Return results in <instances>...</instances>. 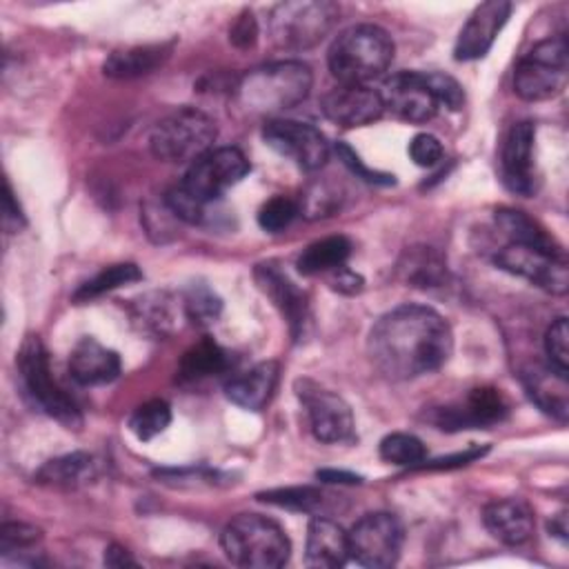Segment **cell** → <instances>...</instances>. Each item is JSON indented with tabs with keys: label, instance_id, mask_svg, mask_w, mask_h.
<instances>
[{
	"label": "cell",
	"instance_id": "obj_41",
	"mask_svg": "<svg viewBox=\"0 0 569 569\" xmlns=\"http://www.w3.org/2000/svg\"><path fill=\"white\" fill-rule=\"evenodd\" d=\"M336 153H338V160L360 180L365 182H371V184H393V176L391 173H385V171H376V169H369L360 156L347 144V142H338L336 144Z\"/></svg>",
	"mask_w": 569,
	"mask_h": 569
},
{
	"label": "cell",
	"instance_id": "obj_30",
	"mask_svg": "<svg viewBox=\"0 0 569 569\" xmlns=\"http://www.w3.org/2000/svg\"><path fill=\"white\" fill-rule=\"evenodd\" d=\"M176 300L167 291H151L140 296L133 305V320L142 331L164 338L176 329Z\"/></svg>",
	"mask_w": 569,
	"mask_h": 569
},
{
	"label": "cell",
	"instance_id": "obj_22",
	"mask_svg": "<svg viewBox=\"0 0 569 569\" xmlns=\"http://www.w3.org/2000/svg\"><path fill=\"white\" fill-rule=\"evenodd\" d=\"M278 376H280V367L273 360H264L253 365L251 369L231 376L224 382V396L247 409V411H260L264 409V405L271 400L276 385H278Z\"/></svg>",
	"mask_w": 569,
	"mask_h": 569
},
{
	"label": "cell",
	"instance_id": "obj_4",
	"mask_svg": "<svg viewBox=\"0 0 569 569\" xmlns=\"http://www.w3.org/2000/svg\"><path fill=\"white\" fill-rule=\"evenodd\" d=\"M220 547L229 562L244 569H278L291 553L284 529L260 513L231 518L220 533Z\"/></svg>",
	"mask_w": 569,
	"mask_h": 569
},
{
	"label": "cell",
	"instance_id": "obj_2",
	"mask_svg": "<svg viewBox=\"0 0 569 569\" xmlns=\"http://www.w3.org/2000/svg\"><path fill=\"white\" fill-rule=\"evenodd\" d=\"M311 84L313 73L309 64L276 60L240 76L233 84V98L249 116H276L307 100Z\"/></svg>",
	"mask_w": 569,
	"mask_h": 569
},
{
	"label": "cell",
	"instance_id": "obj_40",
	"mask_svg": "<svg viewBox=\"0 0 569 569\" xmlns=\"http://www.w3.org/2000/svg\"><path fill=\"white\" fill-rule=\"evenodd\" d=\"M422 78H425L427 87L431 89V93L436 96L438 104H445L451 111H456L465 104V91L456 78L440 73V71H427V73L422 71Z\"/></svg>",
	"mask_w": 569,
	"mask_h": 569
},
{
	"label": "cell",
	"instance_id": "obj_43",
	"mask_svg": "<svg viewBox=\"0 0 569 569\" xmlns=\"http://www.w3.org/2000/svg\"><path fill=\"white\" fill-rule=\"evenodd\" d=\"M409 156L418 167H433L442 160V144L431 133H416L409 142Z\"/></svg>",
	"mask_w": 569,
	"mask_h": 569
},
{
	"label": "cell",
	"instance_id": "obj_39",
	"mask_svg": "<svg viewBox=\"0 0 569 569\" xmlns=\"http://www.w3.org/2000/svg\"><path fill=\"white\" fill-rule=\"evenodd\" d=\"M42 531L29 522H4L0 527V551L4 556L22 549H31L40 542Z\"/></svg>",
	"mask_w": 569,
	"mask_h": 569
},
{
	"label": "cell",
	"instance_id": "obj_31",
	"mask_svg": "<svg viewBox=\"0 0 569 569\" xmlns=\"http://www.w3.org/2000/svg\"><path fill=\"white\" fill-rule=\"evenodd\" d=\"M405 282L429 289L440 287L447 278V264L445 260L431 249V247H413L405 253V258L398 264Z\"/></svg>",
	"mask_w": 569,
	"mask_h": 569
},
{
	"label": "cell",
	"instance_id": "obj_33",
	"mask_svg": "<svg viewBox=\"0 0 569 569\" xmlns=\"http://www.w3.org/2000/svg\"><path fill=\"white\" fill-rule=\"evenodd\" d=\"M260 502L289 509V511H302V513H313L322 507L325 493L318 487L311 485H298V487H278V489H267L256 493Z\"/></svg>",
	"mask_w": 569,
	"mask_h": 569
},
{
	"label": "cell",
	"instance_id": "obj_12",
	"mask_svg": "<svg viewBox=\"0 0 569 569\" xmlns=\"http://www.w3.org/2000/svg\"><path fill=\"white\" fill-rule=\"evenodd\" d=\"M509 413V402L493 387H476L462 400L429 407L425 418L436 425L440 431H460V429H485L496 422H502Z\"/></svg>",
	"mask_w": 569,
	"mask_h": 569
},
{
	"label": "cell",
	"instance_id": "obj_27",
	"mask_svg": "<svg viewBox=\"0 0 569 569\" xmlns=\"http://www.w3.org/2000/svg\"><path fill=\"white\" fill-rule=\"evenodd\" d=\"M96 476H98L96 458L84 451H73L44 462L36 473V482L47 487L76 489V487L89 485L91 480H96Z\"/></svg>",
	"mask_w": 569,
	"mask_h": 569
},
{
	"label": "cell",
	"instance_id": "obj_17",
	"mask_svg": "<svg viewBox=\"0 0 569 569\" xmlns=\"http://www.w3.org/2000/svg\"><path fill=\"white\" fill-rule=\"evenodd\" d=\"M320 109L338 127L353 129L378 120L385 113L380 91L367 84H340L322 96Z\"/></svg>",
	"mask_w": 569,
	"mask_h": 569
},
{
	"label": "cell",
	"instance_id": "obj_21",
	"mask_svg": "<svg viewBox=\"0 0 569 569\" xmlns=\"http://www.w3.org/2000/svg\"><path fill=\"white\" fill-rule=\"evenodd\" d=\"M69 373L78 385H107L120 376V356L96 338H82L69 356Z\"/></svg>",
	"mask_w": 569,
	"mask_h": 569
},
{
	"label": "cell",
	"instance_id": "obj_16",
	"mask_svg": "<svg viewBox=\"0 0 569 569\" xmlns=\"http://www.w3.org/2000/svg\"><path fill=\"white\" fill-rule=\"evenodd\" d=\"M509 13H511V2L507 0H487L478 4L458 33L453 58L458 62L485 58L491 44L496 42L498 33L502 31L505 22L509 20Z\"/></svg>",
	"mask_w": 569,
	"mask_h": 569
},
{
	"label": "cell",
	"instance_id": "obj_19",
	"mask_svg": "<svg viewBox=\"0 0 569 569\" xmlns=\"http://www.w3.org/2000/svg\"><path fill=\"white\" fill-rule=\"evenodd\" d=\"M253 278H256L260 291L273 302V307L287 320L293 340H300L305 336V329H307V322H309L307 293L302 289H298L287 278V273H282L273 264H258L253 269Z\"/></svg>",
	"mask_w": 569,
	"mask_h": 569
},
{
	"label": "cell",
	"instance_id": "obj_45",
	"mask_svg": "<svg viewBox=\"0 0 569 569\" xmlns=\"http://www.w3.org/2000/svg\"><path fill=\"white\" fill-rule=\"evenodd\" d=\"M229 40L238 47V49H249L256 44L258 40V22L253 18V13L249 9H244L231 24L229 29Z\"/></svg>",
	"mask_w": 569,
	"mask_h": 569
},
{
	"label": "cell",
	"instance_id": "obj_5",
	"mask_svg": "<svg viewBox=\"0 0 569 569\" xmlns=\"http://www.w3.org/2000/svg\"><path fill=\"white\" fill-rule=\"evenodd\" d=\"M16 367L22 393L33 407H38L42 413H47L67 429L82 427V413L76 400L53 378L47 347L38 336L24 338L16 353Z\"/></svg>",
	"mask_w": 569,
	"mask_h": 569
},
{
	"label": "cell",
	"instance_id": "obj_25",
	"mask_svg": "<svg viewBox=\"0 0 569 569\" xmlns=\"http://www.w3.org/2000/svg\"><path fill=\"white\" fill-rule=\"evenodd\" d=\"M169 56H171V44H138L129 49H118L109 53V58L102 64V71L104 76L118 78V80L140 78L162 67Z\"/></svg>",
	"mask_w": 569,
	"mask_h": 569
},
{
	"label": "cell",
	"instance_id": "obj_26",
	"mask_svg": "<svg viewBox=\"0 0 569 569\" xmlns=\"http://www.w3.org/2000/svg\"><path fill=\"white\" fill-rule=\"evenodd\" d=\"M522 385L529 398L549 416L565 422L567 420V376H560L549 365L531 367L522 373Z\"/></svg>",
	"mask_w": 569,
	"mask_h": 569
},
{
	"label": "cell",
	"instance_id": "obj_37",
	"mask_svg": "<svg viewBox=\"0 0 569 569\" xmlns=\"http://www.w3.org/2000/svg\"><path fill=\"white\" fill-rule=\"evenodd\" d=\"M545 353L553 371H558L560 376L569 373V329L565 316L556 318L549 325L545 333Z\"/></svg>",
	"mask_w": 569,
	"mask_h": 569
},
{
	"label": "cell",
	"instance_id": "obj_13",
	"mask_svg": "<svg viewBox=\"0 0 569 569\" xmlns=\"http://www.w3.org/2000/svg\"><path fill=\"white\" fill-rule=\"evenodd\" d=\"M262 140L282 158L305 171H316L329 160V142L320 129L291 118H271L262 127Z\"/></svg>",
	"mask_w": 569,
	"mask_h": 569
},
{
	"label": "cell",
	"instance_id": "obj_15",
	"mask_svg": "<svg viewBox=\"0 0 569 569\" xmlns=\"http://www.w3.org/2000/svg\"><path fill=\"white\" fill-rule=\"evenodd\" d=\"M380 98L385 109H389L396 118L413 124L431 120L440 107L427 87L422 71H402L391 76L382 84Z\"/></svg>",
	"mask_w": 569,
	"mask_h": 569
},
{
	"label": "cell",
	"instance_id": "obj_9",
	"mask_svg": "<svg viewBox=\"0 0 569 569\" xmlns=\"http://www.w3.org/2000/svg\"><path fill=\"white\" fill-rule=\"evenodd\" d=\"M349 558L367 569H387L398 562L405 529L389 511L365 513L347 533Z\"/></svg>",
	"mask_w": 569,
	"mask_h": 569
},
{
	"label": "cell",
	"instance_id": "obj_23",
	"mask_svg": "<svg viewBox=\"0 0 569 569\" xmlns=\"http://www.w3.org/2000/svg\"><path fill=\"white\" fill-rule=\"evenodd\" d=\"M349 558V540L342 527L329 518H311L307 527L305 565L313 569H338Z\"/></svg>",
	"mask_w": 569,
	"mask_h": 569
},
{
	"label": "cell",
	"instance_id": "obj_32",
	"mask_svg": "<svg viewBox=\"0 0 569 569\" xmlns=\"http://www.w3.org/2000/svg\"><path fill=\"white\" fill-rule=\"evenodd\" d=\"M138 280H142V271L138 269V264H133V262L109 264L76 289L73 302H89L102 293H109L122 284H131Z\"/></svg>",
	"mask_w": 569,
	"mask_h": 569
},
{
	"label": "cell",
	"instance_id": "obj_50",
	"mask_svg": "<svg viewBox=\"0 0 569 569\" xmlns=\"http://www.w3.org/2000/svg\"><path fill=\"white\" fill-rule=\"evenodd\" d=\"M547 529H549V533H551L553 538H558V540L565 545V542H567V531H569V527H567V513H565V511L556 513V516L547 522Z\"/></svg>",
	"mask_w": 569,
	"mask_h": 569
},
{
	"label": "cell",
	"instance_id": "obj_38",
	"mask_svg": "<svg viewBox=\"0 0 569 569\" xmlns=\"http://www.w3.org/2000/svg\"><path fill=\"white\" fill-rule=\"evenodd\" d=\"M300 213V207L291 200V198H284V196H273L269 198L260 211H258V224L269 231V233H280L284 231L293 220L296 216Z\"/></svg>",
	"mask_w": 569,
	"mask_h": 569
},
{
	"label": "cell",
	"instance_id": "obj_20",
	"mask_svg": "<svg viewBox=\"0 0 569 569\" xmlns=\"http://www.w3.org/2000/svg\"><path fill=\"white\" fill-rule=\"evenodd\" d=\"M485 529L502 545L518 547L533 536V511L520 498H500L482 509Z\"/></svg>",
	"mask_w": 569,
	"mask_h": 569
},
{
	"label": "cell",
	"instance_id": "obj_47",
	"mask_svg": "<svg viewBox=\"0 0 569 569\" xmlns=\"http://www.w3.org/2000/svg\"><path fill=\"white\" fill-rule=\"evenodd\" d=\"M4 224L20 229L24 224V216L20 204L13 198V189L9 182H4Z\"/></svg>",
	"mask_w": 569,
	"mask_h": 569
},
{
	"label": "cell",
	"instance_id": "obj_14",
	"mask_svg": "<svg viewBox=\"0 0 569 569\" xmlns=\"http://www.w3.org/2000/svg\"><path fill=\"white\" fill-rule=\"evenodd\" d=\"M493 262L502 271L525 278L547 293L565 296L569 289V267L562 256L522 244H507L493 256Z\"/></svg>",
	"mask_w": 569,
	"mask_h": 569
},
{
	"label": "cell",
	"instance_id": "obj_11",
	"mask_svg": "<svg viewBox=\"0 0 569 569\" xmlns=\"http://www.w3.org/2000/svg\"><path fill=\"white\" fill-rule=\"evenodd\" d=\"M296 396L302 402L309 429L316 440L325 445L349 442L353 438V413L347 400L309 378L296 380Z\"/></svg>",
	"mask_w": 569,
	"mask_h": 569
},
{
	"label": "cell",
	"instance_id": "obj_6",
	"mask_svg": "<svg viewBox=\"0 0 569 569\" xmlns=\"http://www.w3.org/2000/svg\"><path fill=\"white\" fill-rule=\"evenodd\" d=\"M218 138V127L211 116L196 107H180L156 122L149 136V149L160 162L182 164L193 162Z\"/></svg>",
	"mask_w": 569,
	"mask_h": 569
},
{
	"label": "cell",
	"instance_id": "obj_10",
	"mask_svg": "<svg viewBox=\"0 0 569 569\" xmlns=\"http://www.w3.org/2000/svg\"><path fill=\"white\" fill-rule=\"evenodd\" d=\"M249 169L251 164L240 149L213 147L189 164L180 187L198 202L209 204L227 189L238 184L249 173Z\"/></svg>",
	"mask_w": 569,
	"mask_h": 569
},
{
	"label": "cell",
	"instance_id": "obj_8",
	"mask_svg": "<svg viewBox=\"0 0 569 569\" xmlns=\"http://www.w3.org/2000/svg\"><path fill=\"white\" fill-rule=\"evenodd\" d=\"M569 47L565 36L545 38L529 49L513 71V91L529 102L558 96L567 84Z\"/></svg>",
	"mask_w": 569,
	"mask_h": 569
},
{
	"label": "cell",
	"instance_id": "obj_29",
	"mask_svg": "<svg viewBox=\"0 0 569 569\" xmlns=\"http://www.w3.org/2000/svg\"><path fill=\"white\" fill-rule=\"evenodd\" d=\"M351 256V240L347 236H327L302 249L296 260V267L302 276L329 273L336 267H342Z\"/></svg>",
	"mask_w": 569,
	"mask_h": 569
},
{
	"label": "cell",
	"instance_id": "obj_18",
	"mask_svg": "<svg viewBox=\"0 0 569 569\" xmlns=\"http://www.w3.org/2000/svg\"><path fill=\"white\" fill-rule=\"evenodd\" d=\"M533 140L536 127L529 120L511 124L502 142V182L518 196H533L538 178L533 173Z\"/></svg>",
	"mask_w": 569,
	"mask_h": 569
},
{
	"label": "cell",
	"instance_id": "obj_42",
	"mask_svg": "<svg viewBox=\"0 0 569 569\" xmlns=\"http://www.w3.org/2000/svg\"><path fill=\"white\" fill-rule=\"evenodd\" d=\"M164 204L171 211V216H176L178 220L196 224L204 218V204L198 202L193 196H189L180 184L169 189V193L164 198Z\"/></svg>",
	"mask_w": 569,
	"mask_h": 569
},
{
	"label": "cell",
	"instance_id": "obj_35",
	"mask_svg": "<svg viewBox=\"0 0 569 569\" xmlns=\"http://www.w3.org/2000/svg\"><path fill=\"white\" fill-rule=\"evenodd\" d=\"M169 422H171V407L167 400H160V398L138 405L129 416V429L142 442L160 436L169 427Z\"/></svg>",
	"mask_w": 569,
	"mask_h": 569
},
{
	"label": "cell",
	"instance_id": "obj_1",
	"mask_svg": "<svg viewBox=\"0 0 569 569\" xmlns=\"http://www.w3.org/2000/svg\"><path fill=\"white\" fill-rule=\"evenodd\" d=\"M453 351L449 322L427 305H400L367 336L371 365L389 380H411L440 369Z\"/></svg>",
	"mask_w": 569,
	"mask_h": 569
},
{
	"label": "cell",
	"instance_id": "obj_49",
	"mask_svg": "<svg viewBox=\"0 0 569 569\" xmlns=\"http://www.w3.org/2000/svg\"><path fill=\"white\" fill-rule=\"evenodd\" d=\"M104 565L107 567H136L138 560L120 545H109L104 549Z\"/></svg>",
	"mask_w": 569,
	"mask_h": 569
},
{
	"label": "cell",
	"instance_id": "obj_44",
	"mask_svg": "<svg viewBox=\"0 0 569 569\" xmlns=\"http://www.w3.org/2000/svg\"><path fill=\"white\" fill-rule=\"evenodd\" d=\"M487 451H489V447L473 445V447H469L465 451H458V453H451V456H442V458H436V460H429V462L422 460L413 469H429V471L431 469H456V467H465V465L482 458Z\"/></svg>",
	"mask_w": 569,
	"mask_h": 569
},
{
	"label": "cell",
	"instance_id": "obj_46",
	"mask_svg": "<svg viewBox=\"0 0 569 569\" xmlns=\"http://www.w3.org/2000/svg\"><path fill=\"white\" fill-rule=\"evenodd\" d=\"M327 282H329V287H331L333 291L345 293V296H356V293H360L362 287H365L362 276L356 273V271H351V269L345 267V264H342V267H336L333 271H329V273H327Z\"/></svg>",
	"mask_w": 569,
	"mask_h": 569
},
{
	"label": "cell",
	"instance_id": "obj_24",
	"mask_svg": "<svg viewBox=\"0 0 569 569\" xmlns=\"http://www.w3.org/2000/svg\"><path fill=\"white\" fill-rule=\"evenodd\" d=\"M493 222L502 231V236L509 240V244H522V247H531V249H540V251L567 258L562 244L538 220H533L529 213L520 209L500 207L493 213Z\"/></svg>",
	"mask_w": 569,
	"mask_h": 569
},
{
	"label": "cell",
	"instance_id": "obj_36",
	"mask_svg": "<svg viewBox=\"0 0 569 569\" xmlns=\"http://www.w3.org/2000/svg\"><path fill=\"white\" fill-rule=\"evenodd\" d=\"M380 458L385 462L391 465H400V467H416L425 460L427 456V447L422 445L420 438H416L413 433H405V431H393L389 436H385L380 440Z\"/></svg>",
	"mask_w": 569,
	"mask_h": 569
},
{
	"label": "cell",
	"instance_id": "obj_7",
	"mask_svg": "<svg viewBox=\"0 0 569 569\" xmlns=\"http://www.w3.org/2000/svg\"><path fill=\"white\" fill-rule=\"evenodd\" d=\"M340 9L329 0H289L269 13V36L278 49L305 51L325 40Z\"/></svg>",
	"mask_w": 569,
	"mask_h": 569
},
{
	"label": "cell",
	"instance_id": "obj_3",
	"mask_svg": "<svg viewBox=\"0 0 569 569\" xmlns=\"http://www.w3.org/2000/svg\"><path fill=\"white\" fill-rule=\"evenodd\" d=\"M393 60L391 36L376 24H353L336 36L327 64L340 84H367L380 78Z\"/></svg>",
	"mask_w": 569,
	"mask_h": 569
},
{
	"label": "cell",
	"instance_id": "obj_48",
	"mask_svg": "<svg viewBox=\"0 0 569 569\" xmlns=\"http://www.w3.org/2000/svg\"><path fill=\"white\" fill-rule=\"evenodd\" d=\"M316 478L329 485H358L362 482V476L351 473V471H342V469H318Z\"/></svg>",
	"mask_w": 569,
	"mask_h": 569
},
{
	"label": "cell",
	"instance_id": "obj_28",
	"mask_svg": "<svg viewBox=\"0 0 569 569\" xmlns=\"http://www.w3.org/2000/svg\"><path fill=\"white\" fill-rule=\"evenodd\" d=\"M231 365H233V358L224 347H220L211 338H202L182 353L178 365V376L184 382H198V380L213 378L229 371Z\"/></svg>",
	"mask_w": 569,
	"mask_h": 569
},
{
	"label": "cell",
	"instance_id": "obj_34",
	"mask_svg": "<svg viewBox=\"0 0 569 569\" xmlns=\"http://www.w3.org/2000/svg\"><path fill=\"white\" fill-rule=\"evenodd\" d=\"M222 300L209 284H191L182 296V313L196 327H209L220 318Z\"/></svg>",
	"mask_w": 569,
	"mask_h": 569
}]
</instances>
